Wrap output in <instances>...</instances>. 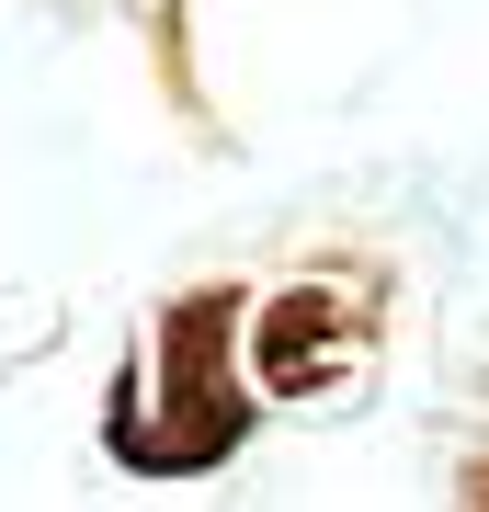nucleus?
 Returning a JSON list of instances; mask_svg holds the SVG:
<instances>
[{"label": "nucleus", "mask_w": 489, "mask_h": 512, "mask_svg": "<svg viewBox=\"0 0 489 512\" xmlns=\"http://www.w3.org/2000/svg\"><path fill=\"white\" fill-rule=\"evenodd\" d=\"M376 342V274H308L262 308V387L273 399H342Z\"/></svg>", "instance_id": "nucleus-2"}, {"label": "nucleus", "mask_w": 489, "mask_h": 512, "mask_svg": "<svg viewBox=\"0 0 489 512\" xmlns=\"http://www.w3.org/2000/svg\"><path fill=\"white\" fill-rule=\"evenodd\" d=\"M467 501H489V456H478V467H467Z\"/></svg>", "instance_id": "nucleus-3"}, {"label": "nucleus", "mask_w": 489, "mask_h": 512, "mask_svg": "<svg viewBox=\"0 0 489 512\" xmlns=\"http://www.w3.org/2000/svg\"><path fill=\"white\" fill-rule=\"evenodd\" d=\"M251 285H182L160 319H148V353L114 387V421H103V456L137 467V478H205L251 444Z\"/></svg>", "instance_id": "nucleus-1"}]
</instances>
